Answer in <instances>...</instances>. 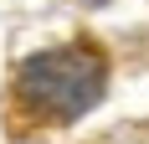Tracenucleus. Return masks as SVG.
I'll list each match as a JSON object with an SVG mask.
<instances>
[{"label": "nucleus", "instance_id": "nucleus-1", "mask_svg": "<svg viewBox=\"0 0 149 144\" xmlns=\"http://www.w3.org/2000/svg\"><path fill=\"white\" fill-rule=\"evenodd\" d=\"M103 82H108L103 52L88 46V41H72V46L36 52V57L21 62L15 98L26 108H36L46 124H67V118H82L103 98Z\"/></svg>", "mask_w": 149, "mask_h": 144}, {"label": "nucleus", "instance_id": "nucleus-2", "mask_svg": "<svg viewBox=\"0 0 149 144\" xmlns=\"http://www.w3.org/2000/svg\"><path fill=\"white\" fill-rule=\"evenodd\" d=\"M88 5H108V0H88Z\"/></svg>", "mask_w": 149, "mask_h": 144}]
</instances>
